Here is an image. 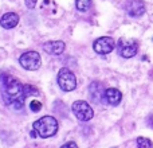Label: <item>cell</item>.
I'll return each mask as SVG.
<instances>
[{
	"mask_svg": "<svg viewBox=\"0 0 153 148\" xmlns=\"http://www.w3.org/2000/svg\"><path fill=\"white\" fill-rule=\"evenodd\" d=\"M19 64L23 69L34 72V70H38L40 67L42 61H40V55L36 51H26L19 57Z\"/></svg>",
	"mask_w": 153,
	"mask_h": 148,
	"instance_id": "obj_5",
	"label": "cell"
},
{
	"mask_svg": "<svg viewBox=\"0 0 153 148\" xmlns=\"http://www.w3.org/2000/svg\"><path fill=\"white\" fill-rule=\"evenodd\" d=\"M71 109H73V113L75 114V117L79 121H89L94 116V111H93V108L86 101H82V100L74 101Z\"/></svg>",
	"mask_w": 153,
	"mask_h": 148,
	"instance_id": "obj_4",
	"label": "cell"
},
{
	"mask_svg": "<svg viewBox=\"0 0 153 148\" xmlns=\"http://www.w3.org/2000/svg\"><path fill=\"white\" fill-rule=\"evenodd\" d=\"M30 109H31L32 112H39L40 109H42L40 101H31V102H30Z\"/></svg>",
	"mask_w": 153,
	"mask_h": 148,
	"instance_id": "obj_16",
	"label": "cell"
},
{
	"mask_svg": "<svg viewBox=\"0 0 153 148\" xmlns=\"http://www.w3.org/2000/svg\"><path fill=\"white\" fill-rule=\"evenodd\" d=\"M24 1H26L27 8L32 10V8H35V5H36V1H38V0H24Z\"/></svg>",
	"mask_w": 153,
	"mask_h": 148,
	"instance_id": "obj_17",
	"label": "cell"
},
{
	"mask_svg": "<svg viewBox=\"0 0 153 148\" xmlns=\"http://www.w3.org/2000/svg\"><path fill=\"white\" fill-rule=\"evenodd\" d=\"M97 87H100V82H91L90 84V96L95 100H101V98H105V90L101 89L98 90Z\"/></svg>",
	"mask_w": 153,
	"mask_h": 148,
	"instance_id": "obj_12",
	"label": "cell"
},
{
	"mask_svg": "<svg viewBox=\"0 0 153 148\" xmlns=\"http://www.w3.org/2000/svg\"><path fill=\"white\" fill-rule=\"evenodd\" d=\"M65 47H66V45L62 40H50V42H46L43 45V50L51 55H61L65 51Z\"/></svg>",
	"mask_w": 153,
	"mask_h": 148,
	"instance_id": "obj_9",
	"label": "cell"
},
{
	"mask_svg": "<svg viewBox=\"0 0 153 148\" xmlns=\"http://www.w3.org/2000/svg\"><path fill=\"white\" fill-rule=\"evenodd\" d=\"M126 12L130 18H140L145 13V4L143 0H132L126 5Z\"/></svg>",
	"mask_w": 153,
	"mask_h": 148,
	"instance_id": "obj_8",
	"label": "cell"
},
{
	"mask_svg": "<svg viewBox=\"0 0 153 148\" xmlns=\"http://www.w3.org/2000/svg\"><path fill=\"white\" fill-rule=\"evenodd\" d=\"M18 23H19V15L15 12H7L1 16V19H0V26H1L3 28H7V30L16 27Z\"/></svg>",
	"mask_w": 153,
	"mask_h": 148,
	"instance_id": "obj_11",
	"label": "cell"
},
{
	"mask_svg": "<svg viewBox=\"0 0 153 148\" xmlns=\"http://www.w3.org/2000/svg\"><path fill=\"white\" fill-rule=\"evenodd\" d=\"M136 143H137L138 148H153L152 140H149L148 138H137Z\"/></svg>",
	"mask_w": 153,
	"mask_h": 148,
	"instance_id": "obj_14",
	"label": "cell"
},
{
	"mask_svg": "<svg viewBox=\"0 0 153 148\" xmlns=\"http://www.w3.org/2000/svg\"><path fill=\"white\" fill-rule=\"evenodd\" d=\"M61 148H78V146H76L74 141H67V143L63 144Z\"/></svg>",
	"mask_w": 153,
	"mask_h": 148,
	"instance_id": "obj_18",
	"label": "cell"
},
{
	"mask_svg": "<svg viewBox=\"0 0 153 148\" xmlns=\"http://www.w3.org/2000/svg\"><path fill=\"white\" fill-rule=\"evenodd\" d=\"M75 7L81 12H86L91 7V0H75Z\"/></svg>",
	"mask_w": 153,
	"mask_h": 148,
	"instance_id": "obj_13",
	"label": "cell"
},
{
	"mask_svg": "<svg viewBox=\"0 0 153 148\" xmlns=\"http://www.w3.org/2000/svg\"><path fill=\"white\" fill-rule=\"evenodd\" d=\"M114 47H116V40L110 37L98 38V39L94 42V45H93L94 51L98 54H109L114 50Z\"/></svg>",
	"mask_w": 153,
	"mask_h": 148,
	"instance_id": "obj_7",
	"label": "cell"
},
{
	"mask_svg": "<svg viewBox=\"0 0 153 148\" xmlns=\"http://www.w3.org/2000/svg\"><path fill=\"white\" fill-rule=\"evenodd\" d=\"M0 84H1V93L5 104L11 105L16 111L23 108L24 100L27 97L24 93V85H22L18 78L7 73H3L0 75Z\"/></svg>",
	"mask_w": 153,
	"mask_h": 148,
	"instance_id": "obj_1",
	"label": "cell"
},
{
	"mask_svg": "<svg viewBox=\"0 0 153 148\" xmlns=\"http://www.w3.org/2000/svg\"><path fill=\"white\" fill-rule=\"evenodd\" d=\"M105 100L109 105L117 106L122 100V93L116 87H109L105 90Z\"/></svg>",
	"mask_w": 153,
	"mask_h": 148,
	"instance_id": "obj_10",
	"label": "cell"
},
{
	"mask_svg": "<svg viewBox=\"0 0 153 148\" xmlns=\"http://www.w3.org/2000/svg\"><path fill=\"white\" fill-rule=\"evenodd\" d=\"M34 131L42 139H47L58 132V121L53 116H43L32 124Z\"/></svg>",
	"mask_w": 153,
	"mask_h": 148,
	"instance_id": "obj_2",
	"label": "cell"
},
{
	"mask_svg": "<svg viewBox=\"0 0 153 148\" xmlns=\"http://www.w3.org/2000/svg\"><path fill=\"white\" fill-rule=\"evenodd\" d=\"M138 51V45L134 39H120L118 53L122 58H133Z\"/></svg>",
	"mask_w": 153,
	"mask_h": 148,
	"instance_id": "obj_6",
	"label": "cell"
},
{
	"mask_svg": "<svg viewBox=\"0 0 153 148\" xmlns=\"http://www.w3.org/2000/svg\"><path fill=\"white\" fill-rule=\"evenodd\" d=\"M24 93H26L27 97H28V96H39L40 94L39 90H38V87L32 86V85H30V84L24 85Z\"/></svg>",
	"mask_w": 153,
	"mask_h": 148,
	"instance_id": "obj_15",
	"label": "cell"
},
{
	"mask_svg": "<svg viewBox=\"0 0 153 148\" xmlns=\"http://www.w3.org/2000/svg\"><path fill=\"white\" fill-rule=\"evenodd\" d=\"M56 79H58L59 87H61L63 92H73L76 87L75 74L70 69H67V67H63V69L59 70Z\"/></svg>",
	"mask_w": 153,
	"mask_h": 148,
	"instance_id": "obj_3",
	"label": "cell"
}]
</instances>
